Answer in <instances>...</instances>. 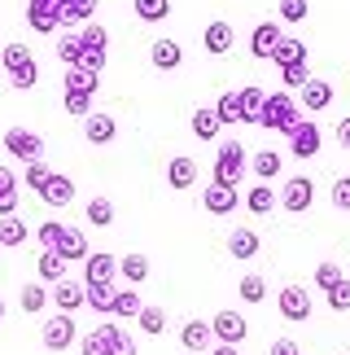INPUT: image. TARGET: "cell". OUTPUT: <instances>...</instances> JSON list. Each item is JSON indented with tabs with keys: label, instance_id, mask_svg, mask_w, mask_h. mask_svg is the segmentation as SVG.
Segmentation results:
<instances>
[{
	"label": "cell",
	"instance_id": "44dd1931",
	"mask_svg": "<svg viewBox=\"0 0 350 355\" xmlns=\"http://www.w3.org/2000/svg\"><path fill=\"white\" fill-rule=\"evenodd\" d=\"M259 250H263V241H259L254 228H232V237H228V254H232V259L246 263V259H254Z\"/></svg>",
	"mask_w": 350,
	"mask_h": 355
},
{
	"label": "cell",
	"instance_id": "7c38bea8",
	"mask_svg": "<svg viewBox=\"0 0 350 355\" xmlns=\"http://www.w3.org/2000/svg\"><path fill=\"white\" fill-rule=\"evenodd\" d=\"M53 303H57V311H66V316H75L79 307L88 303V281H57L53 285Z\"/></svg>",
	"mask_w": 350,
	"mask_h": 355
},
{
	"label": "cell",
	"instance_id": "9a60e30c",
	"mask_svg": "<svg viewBox=\"0 0 350 355\" xmlns=\"http://www.w3.org/2000/svg\"><path fill=\"white\" fill-rule=\"evenodd\" d=\"M114 136H118V123H114V114L97 110V114H88V119H84V141H88V145H110Z\"/></svg>",
	"mask_w": 350,
	"mask_h": 355
},
{
	"label": "cell",
	"instance_id": "681fc988",
	"mask_svg": "<svg viewBox=\"0 0 350 355\" xmlns=\"http://www.w3.org/2000/svg\"><path fill=\"white\" fill-rule=\"evenodd\" d=\"M62 233H66V224L44 220V224H39V233H35V241L44 245V250H57V245H62Z\"/></svg>",
	"mask_w": 350,
	"mask_h": 355
},
{
	"label": "cell",
	"instance_id": "8d00e7d4",
	"mask_svg": "<svg viewBox=\"0 0 350 355\" xmlns=\"http://www.w3.org/2000/svg\"><path fill=\"white\" fill-rule=\"evenodd\" d=\"M26 237V224L18 220V215H5V220H0V245H5V250H13V245H22Z\"/></svg>",
	"mask_w": 350,
	"mask_h": 355
},
{
	"label": "cell",
	"instance_id": "52a82bcc",
	"mask_svg": "<svg viewBox=\"0 0 350 355\" xmlns=\"http://www.w3.org/2000/svg\"><path fill=\"white\" fill-rule=\"evenodd\" d=\"M26 26H31V31H39V35L62 31V9L48 5V0H26Z\"/></svg>",
	"mask_w": 350,
	"mask_h": 355
},
{
	"label": "cell",
	"instance_id": "9c48e42d",
	"mask_svg": "<svg viewBox=\"0 0 350 355\" xmlns=\"http://www.w3.org/2000/svg\"><path fill=\"white\" fill-rule=\"evenodd\" d=\"M214 324V343H228V347H237V343H246V334H250V324H246V316L241 311H219V316L210 320Z\"/></svg>",
	"mask_w": 350,
	"mask_h": 355
},
{
	"label": "cell",
	"instance_id": "7a4b0ae2",
	"mask_svg": "<svg viewBox=\"0 0 350 355\" xmlns=\"http://www.w3.org/2000/svg\"><path fill=\"white\" fill-rule=\"evenodd\" d=\"M241 171H246V145H241V141H223L219 145V158H214V180L237 189Z\"/></svg>",
	"mask_w": 350,
	"mask_h": 355
},
{
	"label": "cell",
	"instance_id": "cb8c5ba5",
	"mask_svg": "<svg viewBox=\"0 0 350 355\" xmlns=\"http://www.w3.org/2000/svg\"><path fill=\"white\" fill-rule=\"evenodd\" d=\"M92 13H97V0H66V5H62V26H66V31L88 26Z\"/></svg>",
	"mask_w": 350,
	"mask_h": 355
},
{
	"label": "cell",
	"instance_id": "94428289",
	"mask_svg": "<svg viewBox=\"0 0 350 355\" xmlns=\"http://www.w3.org/2000/svg\"><path fill=\"white\" fill-rule=\"evenodd\" d=\"M206 355H237V347H228V343H214Z\"/></svg>",
	"mask_w": 350,
	"mask_h": 355
},
{
	"label": "cell",
	"instance_id": "7bdbcfd3",
	"mask_svg": "<svg viewBox=\"0 0 350 355\" xmlns=\"http://www.w3.org/2000/svg\"><path fill=\"white\" fill-rule=\"evenodd\" d=\"M237 294H241V303H263V298H267V281H263V277H254V272H250V277H241Z\"/></svg>",
	"mask_w": 350,
	"mask_h": 355
},
{
	"label": "cell",
	"instance_id": "4fadbf2b",
	"mask_svg": "<svg viewBox=\"0 0 350 355\" xmlns=\"http://www.w3.org/2000/svg\"><path fill=\"white\" fill-rule=\"evenodd\" d=\"M237 44V31H232V22H223V18H214L206 22V31H201V49L214 53V58H223V53H232Z\"/></svg>",
	"mask_w": 350,
	"mask_h": 355
},
{
	"label": "cell",
	"instance_id": "74e56055",
	"mask_svg": "<svg viewBox=\"0 0 350 355\" xmlns=\"http://www.w3.org/2000/svg\"><path fill=\"white\" fill-rule=\"evenodd\" d=\"M79 355H110V329H105V320L88 338H79Z\"/></svg>",
	"mask_w": 350,
	"mask_h": 355
},
{
	"label": "cell",
	"instance_id": "ee69618b",
	"mask_svg": "<svg viewBox=\"0 0 350 355\" xmlns=\"http://www.w3.org/2000/svg\"><path fill=\"white\" fill-rule=\"evenodd\" d=\"M140 334H149V338H158V334H163L167 329V311L163 307H140Z\"/></svg>",
	"mask_w": 350,
	"mask_h": 355
},
{
	"label": "cell",
	"instance_id": "5bb4252c",
	"mask_svg": "<svg viewBox=\"0 0 350 355\" xmlns=\"http://www.w3.org/2000/svg\"><path fill=\"white\" fill-rule=\"evenodd\" d=\"M320 141H324V136H320V128L311 119H302L298 128H293V136H289V154L293 158H315L320 154Z\"/></svg>",
	"mask_w": 350,
	"mask_h": 355
},
{
	"label": "cell",
	"instance_id": "f35d334b",
	"mask_svg": "<svg viewBox=\"0 0 350 355\" xmlns=\"http://www.w3.org/2000/svg\"><path fill=\"white\" fill-rule=\"evenodd\" d=\"M105 329H110V355H136V338H131L123 324L105 320Z\"/></svg>",
	"mask_w": 350,
	"mask_h": 355
},
{
	"label": "cell",
	"instance_id": "6f0895ef",
	"mask_svg": "<svg viewBox=\"0 0 350 355\" xmlns=\"http://www.w3.org/2000/svg\"><path fill=\"white\" fill-rule=\"evenodd\" d=\"M79 71H92V75H101V71H105V53H97V49H84V58H79Z\"/></svg>",
	"mask_w": 350,
	"mask_h": 355
},
{
	"label": "cell",
	"instance_id": "4316f807",
	"mask_svg": "<svg viewBox=\"0 0 350 355\" xmlns=\"http://www.w3.org/2000/svg\"><path fill=\"white\" fill-rule=\"evenodd\" d=\"M62 88L66 92H84V97H97V88H101V75H92V71H66V79H62Z\"/></svg>",
	"mask_w": 350,
	"mask_h": 355
},
{
	"label": "cell",
	"instance_id": "ba28073f",
	"mask_svg": "<svg viewBox=\"0 0 350 355\" xmlns=\"http://www.w3.org/2000/svg\"><path fill=\"white\" fill-rule=\"evenodd\" d=\"M280 40H285L280 22H259V26H254V35H250V53H254L259 62H272L276 49H280Z\"/></svg>",
	"mask_w": 350,
	"mask_h": 355
},
{
	"label": "cell",
	"instance_id": "b9f144b4",
	"mask_svg": "<svg viewBox=\"0 0 350 355\" xmlns=\"http://www.w3.org/2000/svg\"><path fill=\"white\" fill-rule=\"evenodd\" d=\"M26 62H31V49H26V44H18V40H13V44H5V49H0V66H5L9 75L18 71V66H26Z\"/></svg>",
	"mask_w": 350,
	"mask_h": 355
},
{
	"label": "cell",
	"instance_id": "9f6ffc18",
	"mask_svg": "<svg viewBox=\"0 0 350 355\" xmlns=\"http://www.w3.org/2000/svg\"><path fill=\"white\" fill-rule=\"evenodd\" d=\"M333 207H338V211H350V175L333 180Z\"/></svg>",
	"mask_w": 350,
	"mask_h": 355
},
{
	"label": "cell",
	"instance_id": "e7e4bbea",
	"mask_svg": "<svg viewBox=\"0 0 350 355\" xmlns=\"http://www.w3.org/2000/svg\"><path fill=\"white\" fill-rule=\"evenodd\" d=\"M0 250H5V245H0Z\"/></svg>",
	"mask_w": 350,
	"mask_h": 355
},
{
	"label": "cell",
	"instance_id": "2e32d148",
	"mask_svg": "<svg viewBox=\"0 0 350 355\" xmlns=\"http://www.w3.org/2000/svg\"><path fill=\"white\" fill-rule=\"evenodd\" d=\"M57 254L66 259V263H88V254H92V245H88V233H84V228H71V224H66V233H62V245H57Z\"/></svg>",
	"mask_w": 350,
	"mask_h": 355
},
{
	"label": "cell",
	"instance_id": "8992f818",
	"mask_svg": "<svg viewBox=\"0 0 350 355\" xmlns=\"http://www.w3.org/2000/svg\"><path fill=\"white\" fill-rule=\"evenodd\" d=\"M84 281H88V285H114V281H118V254L92 250L88 263H84Z\"/></svg>",
	"mask_w": 350,
	"mask_h": 355
},
{
	"label": "cell",
	"instance_id": "f6af8a7d",
	"mask_svg": "<svg viewBox=\"0 0 350 355\" xmlns=\"http://www.w3.org/2000/svg\"><path fill=\"white\" fill-rule=\"evenodd\" d=\"M79 40H84V49H97V53H110V31H105L101 22H88L84 31H79Z\"/></svg>",
	"mask_w": 350,
	"mask_h": 355
},
{
	"label": "cell",
	"instance_id": "603a6c76",
	"mask_svg": "<svg viewBox=\"0 0 350 355\" xmlns=\"http://www.w3.org/2000/svg\"><path fill=\"white\" fill-rule=\"evenodd\" d=\"M263 101H267V92L263 88H254V84H246L237 92V105H241V123H259L263 119Z\"/></svg>",
	"mask_w": 350,
	"mask_h": 355
},
{
	"label": "cell",
	"instance_id": "1f68e13d",
	"mask_svg": "<svg viewBox=\"0 0 350 355\" xmlns=\"http://www.w3.org/2000/svg\"><path fill=\"white\" fill-rule=\"evenodd\" d=\"M140 22H167L171 18V0H131Z\"/></svg>",
	"mask_w": 350,
	"mask_h": 355
},
{
	"label": "cell",
	"instance_id": "8fae6325",
	"mask_svg": "<svg viewBox=\"0 0 350 355\" xmlns=\"http://www.w3.org/2000/svg\"><path fill=\"white\" fill-rule=\"evenodd\" d=\"M201 207H206L210 215H232L241 207V193L232 184H219V180H210L206 184V193H201Z\"/></svg>",
	"mask_w": 350,
	"mask_h": 355
},
{
	"label": "cell",
	"instance_id": "e575fe53",
	"mask_svg": "<svg viewBox=\"0 0 350 355\" xmlns=\"http://www.w3.org/2000/svg\"><path fill=\"white\" fill-rule=\"evenodd\" d=\"M57 58L66 62V71H75V66H79V58H84V40H79V31H66L57 40Z\"/></svg>",
	"mask_w": 350,
	"mask_h": 355
},
{
	"label": "cell",
	"instance_id": "3957f363",
	"mask_svg": "<svg viewBox=\"0 0 350 355\" xmlns=\"http://www.w3.org/2000/svg\"><path fill=\"white\" fill-rule=\"evenodd\" d=\"M311 202H315V180L311 175H289L285 189H280V207L289 215H302V211H311Z\"/></svg>",
	"mask_w": 350,
	"mask_h": 355
},
{
	"label": "cell",
	"instance_id": "5b68a950",
	"mask_svg": "<svg viewBox=\"0 0 350 355\" xmlns=\"http://www.w3.org/2000/svg\"><path fill=\"white\" fill-rule=\"evenodd\" d=\"M79 338L75 329V316H66V311H57L53 320H44V334H39V343H44L48 351H71V343Z\"/></svg>",
	"mask_w": 350,
	"mask_h": 355
},
{
	"label": "cell",
	"instance_id": "f5cc1de1",
	"mask_svg": "<svg viewBox=\"0 0 350 355\" xmlns=\"http://www.w3.org/2000/svg\"><path fill=\"white\" fill-rule=\"evenodd\" d=\"M306 13H311L306 0H280V18L285 22H306Z\"/></svg>",
	"mask_w": 350,
	"mask_h": 355
},
{
	"label": "cell",
	"instance_id": "c3c4849f",
	"mask_svg": "<svg viewBox=\"0 0 350 355\" xmlns=\"http://www.w3.org/2000/svg\"><path fill=\"white\" fill-rule=\"evenodd\" d=\"M9 84L18 88V92H26V88H35V84H39V66H35V58L26 62V66H18V71L9 75Z\"/></svg>",
	"mask_w": 350,
	"mask_h": 355
},
{
	"label": "cell",
	"instance_id": "f907efd6",
	"mask_svg": "<svg viewBox=\"0 0 350 355\" xmlns=\"http://www.w3.org/2000/svg\"><path fill=\"white\" fill-rule=\"evenodd\" d=\"M214 114H219V123H241L237 92H219V101H214Z\"/></svg>",
	"mask_w": 350,
	"mask_h": 355
},
{
	"label": "cell",
	"instance_id": "d6a6232c",
	"mask_svg": "<svg viewBox=\"0 0 350 355\" xmlns=\"http://www.w3.org/2000/svg\"><path fill=\"white\" fill-rule=\"evenodd\" d=\"M219 128H223V123H219V114H214V110H193V136H197V141H214V136H219Z\"/></svg>",
	"mask_w": 350,
	"mask_h": 355
},
{
	"label": "cell",
	"instance_id": "6da1fadb",
	"mask_svg": "<svg viewBox=\"0 0 350 355\" xmlns=\"http://www.w3.org/2000/svg\"><path fill=\"white\" fill-rule=\"evenodd\" d=\"M302 105L289 97V92H267V101H263V119H259V128L267 132H280V136H293V128L302 123Z\"/></svg>",
	"mask_w": 350,
	"mask_h": 355
},
{
	"label": "cell",
	"instance_id": "60d3db41",
	"mask_svg": "<svg viewBox=\"0 0 350 355\" xmlns=\"http://www.w3.org/2000/svg\"><path fill=\"white\" fill-rule=\"evenodd\" d=\"M338 281H346V272H342V263H333V259H324V263H315V290H333Z\"/></svg>",
	"mask_w": 350,
	"mask_h": 355
},
{
	"label": "cell",
	"instance_id": "7402d4cb",
	"mask_svg": "<svg viewBox=\"0 0 350 355\" xmlns=\"http://www.w3.org/2000/svg\"><path fill=\"white\" fill-rule=\"evenodd\" d=\"M118 277H123L127 285H145V277H149V259H145L140 250L118 254Z\"/></svg>",
	"mask_w": 350,
	"mask_h": 355
},
{
	"label": "cell",
	"instance_id": "ab89813d",
	"mask_svg": "<svg viewBox=\"0 0 350 355\" xmlns=\"http://www.w3.org/2000/svg\"><path fill=\"white\" fill-rule=\"evenodd\" d=\"M88 224L92 228H110L114 224V202L110 198H92L88 202Z\"/></svg>",
	"mask_w": 350,
	"mask_h": 355
},
{
	"label": "cell",
	"instance_id": "4dcf8cb0",
	"mask_svg": "<svg viewBox=\"0 0 350 355\" xmlns=\"http://www.w3.org/2000/svg\"><path fill=\"white\" fill-rule=\"evenodd\" d=\"M114 298H118L114 285H88V307L97 316H114Z\"/></svg>",
	"mask_w": 350,
	"mask_h": 355
},
{
	"label": "cell",
	"instance_id": "bcb514c9",
	"mask_svg": "<svg viewBox=\"0 0 350 355\" xmlns=\"http://www.w3.org/2000/svg\"><path fill=\"white\" fill-rule=\"evenodd\" d=\"M53 180V171L44 167V162H26V171H22V184L31 189V193H44V184Z\"/></svg>",
	"mask_w": 350,
	"mask_h": 355
},
{
	"label": "cell",
	"instance_id": "7dc6e473",
	"mask_svg": "<svg viewBox=\"0 0 350 355\" xmlns=\"http://www.w3.org/2000/svg\"><path fill=\"white\" fill-rule=\"evenodd\" d=\"M114 316L136 320V316H140V294H136V290H118V298H114Z\"/></svg>",
	"mask_w": 350,
	"mask_h": 355
},
{
	"label": "cell",
	"instance_id": "d6986e66",
	"mask_svg": "<svg viewBox=\"0 0 350 355\" xmlns=\"http://www.w3.org/2000/svg\"><path fill=\"white\" fill-rule=\"evenodd\" d=\"M180 343H184V351H210V343H214V324L210 320H188L184 329H180Z\"/></svg>",
	"mask_w": 350,
	"mask_h": 355
},
{
	"label": "cell",
	"instance_id": "ffe728a7",
	"mask_svg": "<svg viewBox=\"0 0 350 355\" xmlns=\"http://www.w3.org/2000/svg\"><path fill=\"white\" fill-rule=\"evenodd\" d=\"M39 198H44L53 211L71 207V202H75V180H71V175H62V171H53V180L44 184V193H39Z\"/></svg>",
	"mask_w": 350,
	"mask_h": 355
},
{
	"label": "cell",
	"instance_id": "ac0fdd59",
	"mask_svg": "<svg viewBox=\"0 0 350 355\" xmlns=\"http://www.w3.org/2000/svg\"><path fill=\"white\" fill-rule=\"evenodd\" d=\"M149 62H154V71H180V66H184V49H180V40H154Z\"/></svg>",
	"mask_w": 350,
	"mask_h": 355
},
{
	"label": "cell",
	"instance_id": "f546056e",
	"mask_svg": "<svg viewBox=\"0 0 350 355\" xmlns=\"http://www.w3.org/2000/svg\"><path fill=\"white\" fill-rule=\"evenodd\" d=\"M272 62L280 66V71H285V66H302V62H306V44H302V40H293V35H285Z\"/></svg>",
	"mask_w": 350,
	"mask_h": 355
},
{
	"label": "cell",
	"instance_id": "816d5d0a",
	"mask_svg": "<svg viewBox=\"0 0 350 355\" xmlns=\"http://www.w3.org/2000/svg\"><path fill=\"white\" fill-rule=\"evenodd\" d=\"M280 79H285V88H298V92H302L306 84H311V66H306V62H302V66H285V71H280Z\"/></svg>",
	"mask_w": 350,
	"mask_h": 355
},
{
	"label": "cell",
	"instance_id": "484cf974",
	"mask_svg": "<svg viewBox=\"0 0 350 355\" xmlns=\"http://www.w3.org/2000/svg\"><path fill=\"white\" fill-rule=\"evenodd\" d=\"M302 110H329L333 105V84H324V79H311V84L302 88Z\"/></svg>",
	"mask_w": 350,
	"mask_h": 355
},
{
	"label": "cell",
	"instance_id": "83f0119b",
	"mask_svg": "<svg viewBox=\"0 0 350 355\" xmlns=\"http://www.w3.org/2000/svg\"><path fill=\"white\" fill-rule=\"evenodd\" d=\"M35 272H39V281L57 285V281H66V259H62L57 250H39V263H35Z\"/></svg>",
	"mask_w": 350,
	"mask_h": 355
},
{
	"label": "cell",
	"instance_id": "e0dca14e",
	"mask_svg": "<svg viewBox=\"0 0 350 355\" xmlns=\"http://www.w3.org/2000/svg\"><path fill=\"white\" fill-rule=\"evenodd\" d=\"M167 184L175 189V193L193 189V184H197V162L188 158V154H175V158L167 162Z\"/></svg>",
	"mask_w": 350,
	"mask_h": 355
},
{
	"label": "cell",
	"instance_id": "91938a15",
	"mask_svg": "<svg viewBox=\"0 0 350 355\" xmlns=\"http://www.w3.org/2000/svg\"><path fill=\"white\" fill-rule=\"evenodd\" d=\"M338 145H342V149H350V114L338 123Z\"/></svg>",
	"mask_w": 350,
	"mask_h": 355
},
{
	"label": "cell",
	"instance_id": "277c9868",
	"mask_svg": "<svg viewBox=\"0 0 350 355\" xmlns=\"http://www.w3.org/2000/svg\"><path fill=\"white\" fill-rule=\"evenodd\" d=\"M5 149L22 162H44V141H39V132H31V128H9Z\"/></svg>",
	"mask_w": 350,
	"mask_h": 355
},
{
	"label": "cell",
	"instance_id": "680465c9",
	"mask_svg": "<svg viewBox=\"0 0 350 355\" xmlns=\"http://www.w3.org/2000/svg\"><path fill=\"white\" fill-rule=\"evenodd\" d=\"M267 355H302V347L293 343V338H276V343H272V351H267Z\"/></svg>",
	"mask_w": 350,
	"mask_h": 355
},
{
	"label": "cell",
	"instance_id": "db71d44e",
	"mask_svg": "<svg viewBox=\"0 0 350 355\" xmlns=\"http://www.w3.org/2000/svg\"><path fill=\"white\" fill-rule=\"evenodd\" d=\"M324 298H329V307H333V311H350V281H338Z\"/></svg>",
	"mask_w": 350,
	"mask_h": 355
},
{
	"label": "cell",
	"instance_id": "11a10c76",
	"mask_svg": "<svg viewBox=\"0 0 350 355\" xmlns=\"http://www.w3.org/2000/svg\"><path fill=\"white\" fill-rule=\"evenodd\" d=\"M66 110H71L75 119H88L92 114V97H84V92H66Z\"/></svg>",
	"mask_w": 350,
	"mask_h": 355
},
{
	"label": "cell",
	"instance_id": "30bf717a",
	"mask_svg": "<svg viewBox=\"0 0 350 355\" xmlns=\"http://www.w3.org/2000/svg\"><path fill=\"white\" fill-rule=\"evenodd\" d=\"M280 316L285 320H311V290L306 285H285L280 290Z\"/></svg>",
	"mask_w": 350,
	"mask_h": 355
},
{
	"label": "cell",
	"instance_id": "d590c367",
	"mask_svg": "<svg viewBox=\"0 0 350 355\" xmlns=\"http://www.w3.org/2000/svg\"><path fill=\"white\" fill-rule=\"evenodd\" d=\"M250 167H254L259 180H276V175H280V154H276V149H259V154L250 158Z\"/></svg>",
	"mask_w": 350,
	"mask_h": 355
},
{
	"label": "cell",
	"instance_id": "d4e9b609",
	"mask_svg": "<svg viewBox=\"0 0 350 355\" xmlns=\"http://www.w3.org/2000/svg\"><path fill=\"white\" fill-rule=\"evenodd\" d=\"M18 184H22V175L0 167V220H5V215H18Z\"/></svg>",
	"mask_w": 350,
	"mask_h": 355
},
{
	"label": "cell",
	"instance_id": "f1b7e54d",
	"mask_svg": "<svg viewBox=\"0 0 350 355\" xmlns=\"http://www.w3.org/2000/svg\"><path fill=\"white\" fill-rule=\"evenodd\" d=\"M246 207H250L254 215H267V211H276V207H280V198H276V189H272V184H254L250 193H246Z\"/></svg>",
	"mask_w": 350,
	"mask_h": 355
},
{
	"label": "cell",
	"instance_id": "be15d7a7",
	"mask_svg": "<svg viewBox=\"0 0 350 355\" xmlns=\"http://www.w3.org/2000/svg\"><path fill=\"white\" fill-rule=\"evenodd\" d=\"M48 5H57V9H62V5H66V0H48Z\"/></svg>",
	"mask_w": 350,
	"mask_h": 355
},
{
	"label": "cell",
	"instance_id": "836d02e7",
	"mask_svg": "<svg viewBox=\"0 0 350 355\" xmlns=\"http://www.w3.org/2000/svg\"><path fill=\"white\" fill-rule=\"evenodd\" d=\"M48 298H53V294L44 290V285H35V281H31V285H22V298H18V303H22L26 316H39V311L48 307Z\"/></svg>",
	"mask_w": 350,
	"mask_h": 355
},
{
	"label": "cell",
	"instance_id": "6125c7cd",
	"mask_svg": "<svg viewBox=\"0 0 350 355\" xmlns=\"http://www.w3.org/2000/svg\"><path fill=\"white\" fill-rule=\"evenodd\" d=\"M5 311H9V307H5V298H0V320H5Z\"/></svg>",
	"mask_w": 350,
	"mask_h": 355
}]
</instances>
